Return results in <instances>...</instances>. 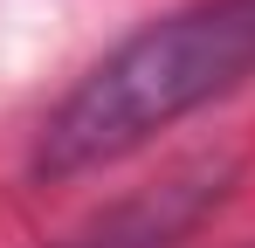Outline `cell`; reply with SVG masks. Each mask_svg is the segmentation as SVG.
I'll list each match as a JSON object with an SVG mask.
<instances>
[{
	"instance_id": "obj_1",
	"label": "cell",
	"mask_w": 255,
	"mask_h": 248,
	"mask_svg": "<svg viewBox=\"0 0 255 248\" xmlns=\"http://www.w3.org/2000/svg\"><path fill=\"white\" fill-rule=\"evenodd\" d=\"M255 76V0H193L145 21L90 69L35 138L42 179H83Z\"/></svg>"
}]
</instances>
